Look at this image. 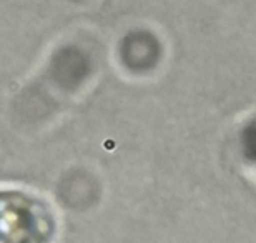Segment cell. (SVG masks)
<instances>
[{
  "label": "cell",
  "instance_id": "obj_1",
  "mask_svg": "<svg viewBox=\"0 0 256 243\" xmlns=\"http://www.w3.org/2000/svg\"><path fill=\"white\" fill-rule=\"evenodd\" d=\"M52 216L35 198L0 192V243H47Z\"/></svg>",
  "mask_w": 256,
  "mask_h": 243
},
{
  "label": "cell",
  "instance_id": "obj_2",
  "mask_svg": "<svg viewBox=\"0 0 256 243\" xmlns=\"http://www.w3.org/2000/svg\"><path fill=\"white\" fill-rule=\"evenodd\" d=\"M240 140H242L243 157L256 167V118L250 120L243 127Z\"/></svg>",
  "mask_w": 256,
  "mask_h": 243
}]
</instances>
